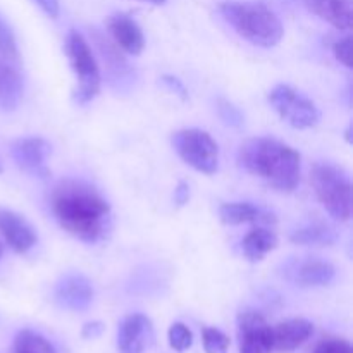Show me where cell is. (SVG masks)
I'll return each mask as SVG.
<instances>
[{
  "mask_svg": "<svg viewBox=\"0 0 353 353\" xmlns=\"http://www.w3.org/2000/svg\"><path fill=\"white\" fill-rule=\"evenodd\" d=\"M310 185L321 205L333 219L347 223L352 217V181L343 169L333 164H316Z\"/></svg>",
  "mask_w": 353,
  "mask_h": 353,
  "instance_id": "277c9868",
  "label": "cell"
},
{
  "mask_svg": "<svg viewBox=\"0 0 353 353\" xmlns=\"http://www.w3.org/2000/svg\"><path fill=\"white\" fill-rule=\"evenodd\" d=\"M314 16L321 17L340 31H350L353 24V0H303Z\"/></svg>",
  "mask_w": 353,
  "mask_h": 353,
  "instance_id": "e0dca14e",
  "label": "cell"
},
{
  "mask_svg": "<svg viewBox=\"0 0 353 353\" xmlns=\"http://www.w3.org/2000/svg\"><path fill=\"white\" fill-rule=\"evenodd\" d=\"M102 333H103V324L99 323V321H93V323L85 324L81 330V336L85 338V340H95V338H99Z\"/></svg>",
  "mask_w": 353,
  "mask_h": 353,
  "instance_id": "f1b7e54d",
  "label": "cell"
},
{
  "mask_svg": "<svg viewBox=\"0 0 353 353\" xmlns=\"http://www.w3.org/2000/svg\"><path fill=\"white\" fill-rule=\"evenodd\" d=\"M314 324L307 319H288L272 327V352L292 353L310 340Z\"/></svg>",
  "mask_w": 353,
  "mask_h": 353,
  "instance_id": "5bb4252c",
  "label": "cell"
},
{
  "mask_svg": "<svg viewBox=\"0 0 353 353\" xmlns=\"http://www.w3.org/2000/svg\"><path fill=\"white\" fill-rule=\"evenodd\" d=\"M268 99L278 116L296 130H309L319 123L321 112L316 103L293 86L276 85Z\"/></svg>",
  "mask_w": 353,
  "mask_h": 353,
  "instance_id": "52a82bcc",
  "label": "cell"
},
{
  "mask_svg": "<svg viewBox=\"0 0 353 353\" xmlns=\"http://www.w3.org/2000/svg\"><path fill=\"white\" fill-rule=\"evenodd\" d=\"M110 40L119 50L130 55H140L145 48V34L137 21L128 14H112L107 19Z\"/></svg>",
  "mask_w": 353,
  "mask_h": 353,
  "instance_id": "7c38bea8",
  "label": "cell"
},
{
  "mask_svg": "<svg viewBox=\"0 0 353 353\" xmlns=\"http://www.w3.org/2000/svg\"><path fill=\"white\" fill-rule=\"evenodd\" d=\"M140 2H148V3H154V6H162V3H165V0H140Z\"/></svg>",
  "mask_w": 353,
  "mask_h": 353,
  "instance_id": "1f68e13d",
  "label": "cell"
},
{
  "mask_svg": "<svg viewBox=\"0 0 353 353\" xmlns=\"http://www.w3.org/2000/svg\"><path fill=\"white\" fill-rule=\"evenodd\" d=\"M202 341L205 353H228L230 350V338L217 327H203Z\"/></svg>",
  "mask_w": 353,
  "mask_h": 353,
  "instance_id": "603a6c76",
  "label": "cell"
},
{
  "mask_svg": "<svg viewBox=\"0 0 353 353\" xmlns=\"http://www.w3.org/2000/svg\"><path fill=\"white\" fill-rule=\"evenodd\" d=\"M169 345H171L172 350L176 352H185L188 350L193 345V333L190 331L188 326H185L183 323H174L169 327Z\"/></svg>",
  "mask_w": 353,
  "mask_h": 353,
  "instance_id": "cb8c5ba5",
  "label": "cell"
},
{
  "mask_svg": "<svg viewBox=\"0 0 353 353\" xmlns=\"http://www.w3.org/2000/svg\"><path fill=\"white\" fill-rule=\"evenodd\" d=\"M50 209L62 230L85 243L103 240L112 224L110 203L81 179L59 181L52 190Z\"/></svg>",
  "mask_w": 353,
  "mask_h": 353,
  "instance_id": "6da1fadb",
  "label": "cell"
},
{
  "mask_svg": "<svg viewBox=\"0 0 353 353\" xmlns=\"http://www.w3.org/2000/svg\"><path fill=\"white\" fill-rule=\"evenodd\" d=\"M52 147L43 138H19L10 145V155L21 171L31 176L45 178L48 174L47 159L50 155Z\"/></svg>",
  "mask_w": 353,
  "mask_h": 353,
  "instance_id": "9c48e42d",
  "label": "cell"
},
{
  "mask_svg": "<svg viewBox=\"0 0 353 353\" xmlns=\"http://www.w3.org/2000/svg\"><path fill=\"white\" fill-rule=\"evenodd\" d=\"M172 147L183 162L202 174H216L219 169V147L207 131L199 128L176 131Z\"/></svg>",
  "mask_w": 353,
  "mask_h": 353,
  "instance_id": "8992f818",
  "label": "cell"
},
{
  "mask_svg": "<svg viewBox=\"0 0 353 353\" xmlns=\"http://www.w3.org/2000/svg\"><path fill=\"white\" fill-rule=\"evenodd\" d=\"M223 19L248 43L276 47L285 37V28L274 10L261 2H223L217 7Z\"/></svg>",
  "mask_w": 353,
  "mask_h": 353,
  "instance_id": "3957f363",
  "label": "cell"
},
{
  "mask_svg": "<svg viewBox=\"0 0 353 353\" xmlns=\"http://www.w3.org/2000/svg\"><path fill=\"white\" fill-rule=\"evenodd\" d=\"M278 243V234L272 231V228L255 226L241 240V252L247 261L261 262L268 257V254L276 250Z\"/></svg>",
  "mask_w": 353,
  "mask_h": 353,
  "instance_id": "ac0fdd59",
  "label": "cell"
},
{
  "mask_svg": "<svg viewBox=\"0 0 353 353\" xmlns=\"http://www.w3.org/2000/svg\"><path fill=\"white\" fill-rule=\"evenodd\" d=\"M34 2H37L38 7L43 10L45 16L52 17V19L59 17V12H61V6H59V0H34Z\"/></svg>",
  "mask_w": 353,
  "mask_h": 353,
  "instance_id": "83f0119b",
  "label": "cell"
},
{
  "mask_svg": "<svg viewBox=\"0 0 353 353\" xmlns=\"http://www.w3.org/2000/svg\"><path fill=\"white\" fill-rule=\"evenodd\" d=\"M154 338L150 319L143 314L124 317L117 331V348L121 353H145Z\"/></svg>",
  "mask_w": 353,
  "mask_h": 353,
  "instance_id": "30bf717a",
  "label": "cell"
},
{
  "mask_svg": "<svg viewBox=\"0 0 353 353\" xmlns=\"http://www.w3.org/2000/svg\"><path fill=\"white\" fill-rule=\"evenodd\" d=\"M54 295L62 309L81 312L93 302V286L83 274H68L57 283Z\"/></svg>",
  "mask_w": 353,
  "mask_h": 353,
  "instance_id": "8fae6325",
  "label": "cell"
},
{
  "mask_svg": "<svg viewBox=\"0 0 353 353\" xmlns=\"http://www.w3.org/2000/svg\"><path fill=\"white\" fill-rule=\"evenodd\" d=\"M333 54L340 64L352 68V37H343L333 43Z\"/></svg>",
  "mask_w": 353,
  "mask_h": 353,
  "instance_id": "4316f807",
  "label": "cell"
},
{
  "mask_svg": "<svg viewBox=\"0 0 353 353\" xmlns=\"http://www.w3.org/2000/svg\"><path fill=\"white\" fill-rule=\"evenodd\" d=\"M0 59L17 64L19 62V52H17L16 37L7 24V21L0 16Z\"/></svg>",
  "mask_w": 353,
  "mask_h": 353,
  "instance_id": "7402d4cb",
  "label": "cell"
},
{
  "mask_svg": "<svg viewBox=\"0 0 353 353\" xmlns=\"http://www.w3.org/2000/svg\"><path fill=\"white\" fill-rule=\"evenodd\" d=\"M238 162L245 171L278 192L290 193L300 185L302 155L274 138L257 137L243 141L238 150Z\"/></svg>",
  "mask_w": 353,
  "mask_h": 353,
  "instance_id": "7a4b0ae2",
  "label": "cell"
},
{
  "mask_svg": "<svg viewBox=\"0 0 353 353\" xmlns=\"http://www.w3.org/2000/svg\"><path fill=\"white\" fill-rule=\"evenodd\" d=\"M219 219L226 226L255 224V226H274L276 216L250 202H230L219 207Z\"/></svg>",
  "mask_w": 353,
  "mask_h": 353,
  "instance_id": "9a60e30c",
  "label": "cell"
},
{
  "mask_svg": "<svg viewBox=\"0 0 353 353\" xmlns=\"http://www.w3.org/2000/svg\"><path fill=\"white\" fill-rule=\"evenodd\" d=\"M12 353H57L54 345L34 331L23 330L17 333L12 345Z\"/></svg>",
  "mask_w": 353,
  "mask_h": 353,
  "instance_id": "44dd1931",
  "label": "cell"
},
{
  "mask_svg": "<svg viewBox=\"0 0 353 353\" xmlns=\"http://www.w3.org/2000/svg\"><path fill=\"white\" fill-rule=\"evenodd\" d=\"M314 353H353L352 345L343 338H326L319 341L314 348Z\"/></svg>",
  "mask_w": 353,
  "mask_h": 353,
  "instance_id": "484cf974",
  "label": "cell"
},
{
  "mask_svg": "<svg viewBox=\"0 0 353 353\" xmlns=\"http://www.w3.org/2000/svg\"><path fill=\"white\" fill-rule=\"evenodd\" d=\"M188 200H190V186L188 183L181 181L174 190V202L178 207H183L188 203Z\"/></svg>",
  "mask_w": 353,
  "mask_h": 353,
  "instance_id": "f546056e",
  "label": "cell"
},
{
  "mask_svg": "<svg viewBox=\"0 0 353 353\" xmlns=\"http://www.w3.org/2000/svg\"><path fill=\"white\" fill-rule=\"evenodd\" d=\"M0 234L16 254H26L37 245L33 226L12 210H0Z\"/></svg>",
  "mask_w": 353,
  "mask_h": 353,
  "instance_id": "4fadbf2b",
  "label": "cell"
},
{
  "mask_svg": "<svg viewBox=\"0 0 353 353\" xmlns=\"http://www.w3.org/2000/svg\"><path fill=\"white\" fill-rule=\"evenodd\" d=\"M2 255H3V245L2 241H0V259H2Z\"/></svg>",
  "mask_w": 353,
  "mask_h": 353,
  "instance_id": "d6a6232c",
  "label": "cell"
},
{
  "mask_svg": "<svg viewBox=\"0 0 353 353\" xmlns=\"http://www.w3.org/2000/svg\"><path fill=\"white\" fill-rule=\"evenodd\" d=\"M290 276L293 283L302 288H317V286L331 285L336 276V269L327 261L307 259V261L295 262L290 269Z\"/></svg>",
  "mask_w": 353,
  "mask_h": 353,
  "instance_id": "2e32d148",
  "label": "cell"
},
{
  "mask_svg": "<svg viewBox=\"0 0 353 353\" xmlns=\"http://www.w3.org/2000/svg\"><path fill=\"white\" fill-rule=\"evenodd\" d=\"M217 112H219V117L230 126H241L243 124V114L238 107H234L233 103L228 102V100L219 99L217 100Z\"/></svg>",
  "mask_w": 353,
  "mask_h": 353,
  "instance_id": "d4e9b609",
  "label": "cell"
},
{
  "mask_svg": "<svg viewBox=\"0 0 353 353\" xmlns=\"http://www.w3.org/2000/svg\"><path fill=\"white\" fill-rule=\"evenodd\" d=\"M3 171V165H2V161H0V172Z\"/></svg>",
  "mask_w": 353,
  "mask_h": 353,
  "instance_id": "836d02e7",
  "label": "cell"
},
{
  "mask_svg": "<svg viewBox=\"0 0 353 353\" xmlns=\"http://www.w3.org/2000/svg\"><path fill=\"white\" fill-rule=\"evenodd\" d=\"M65 55L76 78L74 99L79 103H88L99 95L102 76L99 61L86 38L78 30H71L65 37Z\"/></svg>",
  "mask_w": 353,
  "mask_h": 353,
  "instance_id": "5b68a950",
  "label": "cell"
},
{
  "mask_svg": "<svg viewBox=\"0 0 353 353\" xmlns=\"http://www.w3.org/2000/svg\"><path fill=\"white\" fill-rule=\"evenodd\" d=\"M162 79H164V83L169 86V88L174 90V92H178L179 95H181L183 99H185V97H186V95H185V93H186V92H185V86H183L181 83L178 81V79L171 78V76H164V78H162Z\"/></svg>",
  "mask_w": 353,
  "mask_h": 353,
  "instance_id": "4dcf8cb0",
  "label": "cell"
},
{
  "mask_svg": "<svg viewBox=\"0 0 353 353\" xmlns=\"http://www.w3.org/2000/svg\"><path fill=\"white\" fill-rule=\"evenodd\" d=\"M23 76L16 64L0 59V109L14 110L23 99Z\"/></svg>",
  "mask_w": 353,
  "mask_h": 353,
  "instance_id": "d6986e66",
  "label": "cell"
},
{
  "mask_svg": "<svg viewBox=\"0 0 353 353\" xmlns=\"http://www.w3.org/2000/svg\"><path fill=\"white\" fill-rule=\"evenodd\" d=\"M290 241L295 245H303V247H330L336 241V233L327 224L312 221L292 231Z\"/></svg>",
  "mask_w": 353,
  "mask_h": 353,
  "instance_id": "ffe728a7",
  "label": "cell"
},
{
  "mask_svg": "<svg viewBox=\"0 0 353 353\" xmlns=\"http://www.w3.org/2000/svg\"><path fill=\"white\" fill-rule=\"evenodd\" d=\"M240 353H271L272 327L262 314L245 310L238 316Z\"/></svg>",
  "mask_w": 353,
  "mask_h": 353,
  "instance_id": "ba28073f",
  "label": "cell"
}]
</instances>
